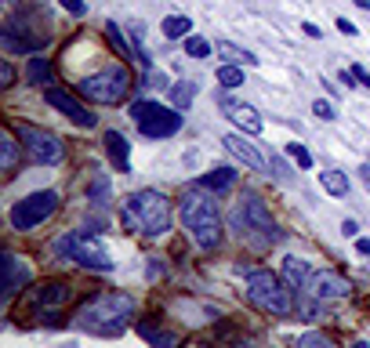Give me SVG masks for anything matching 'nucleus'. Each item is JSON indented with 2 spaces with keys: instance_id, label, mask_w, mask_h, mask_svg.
<instances>
[{
  "instance_id": "nucleus-13",
  "label": "nucleus",
  "mask_w": 370,
  "mask_h": 348,
  "mask_svg": "<svg viewBox=\"0 0 370 348\" xmlns=\"http://www.w3.org/2000/svg\"><path fill=\"white\" fill-rule=\"evenodd\" d=\"M244 218H247V225H251V229H262L269 243H279V240H284V232H279V225L273 222L269 207H265V203H262L258 196H247V200H244Z\"/></svg>"
},
{
  "instance_id": "nucleus-4",
  "label": "nucleus",
  "mask_w": 370,
  "mask_h": 348,
  "mask_svg": "<svg viewBox=\"0 0 370 348\" xmlns=\"http://www.w3.org/2000/svg\"><path fill=\"white\" fill-rule=\"evenodd\" d=\"M247 298L254 308L269 316H290L294 312V294H290L287 279H279L273 268H251L247 272Z\"/></svg>"
},
{
  "instance_id": "nucleus-15",
  "label": "nucleus",
  "mask_w": 370,
  "mask_h": 348,
  "mask_svg": "<svg viewBox=\"0 0 370 348\" xmlns=\"http://www.w3.org/2000/svg\"><path fill=\"white\" fill-rule=\"evenodd\" d=\"M222 146L233 152V156L240 160V163H247V167H254V171H269V160H265V152L258 149V146H251V141L244 138V135H225L222 138Z\"/></svg>"
},
{
  "instance_id": "nucleus-24",
  "label": "nucleus",
  "mask_w": 370,
  "mask_h": 348,
  "mask_svg": "<svg viewBox=\"0 0 370 348\" xmlns=\"http://www.w3.org/2000/svg\"><path fill=\"white\" fill-rule=\"evenodd\" d=\"M218 55H222L225 62H233V66H258V58H254L251 51L236 47V44H229V40H222V44H218Z\"/></svg>"
},
{
  "instance_id": "nucleus-40",
  "label": "nucleus",
  "mask_w": 370,
  "mask_h": 348,
  "mask_svg": "<svg viewBox=\"0 0 370 348\" xmlns=\"http://www.w3.org/2000/svg\"><path fill=\"white\" fill-rule=\"evenodd\" d=\"M341 232H345V236H356V232H360V225H356L352 218H345V222H341Z\"/></svg>"
},
{
  "instance_id": "nucleus-30",
  "label": "nucleus",
  "mask_w": 370,
  "mask_h": 348,
  "mask_svg": "<svg viewBox=\"0 0 370 348\" xmlns=\"http://www.w3.org/2000/svg\"><path fill=\"white\" fill-rule=\"evenodd\" d=\"M218 84L222 87H240V84H244V69L233 66V62H225V66L218 69Z\"/></svg>"
},
{
  "instance_id": "nucleus-36",
  "label": "nucleus",
  "mask_w": 370,
  "mask_h": 348,
  "mask_svg": "<svg viewBox=\"0 0 370 348\" xmlns=\"http://www.w3.org/2000/svg\"><path fill=\"white\" fill-rule=\"evenodd\" d=\"M58 4L66 8L69 15H84V11H87V4H84V0H58Z\"/></svg>"
},
{
  "instance_id": "nucleus-5",
  "label": "nucleus",
  "mask_w": 370,
  "mask_h": 348,
  "mask_svg": "<svg viewBox=\"0 0 370 348\" xmlns=\"http://www.w3.org/2000/svg\"><path fill=\"white\" fill-rule=\"evenodd\" d=\"M84 102H95V106H120V102L131 95V69L124 66H106L102 73H91L76 84Z\"/></svg>"
},
{
  "instance_id": "nucleus-26",
  "label": "nucleus",
  "mask_w": 370,
  "mask_h": 348,
  "mask_svg": "<svg viewBox=\"0 0 370 348\" xmlns=\"http://www.w3.org/2000/svg\"><path fill=\"white\" fill-rule=\"evenodd\" d=\"M189 30H193V22H189L185 15H167L163 19V36H167V40H185Z\"/></svg>"
},
{
  "instance_id": "nucleus-6",
  "label": "nucleus",
  "mask_w": 370,
  "mask_h": 348,
  "mask_svg": "<svg viewBox=\"0 0 370 348\" xmlns=\"http://www.w3.org/2000/svg\"><path fill=\"white\" fill-rule=\"evenodd\" d=\"M58 203L62 196L55 189H41V192H30V196H22L19 203H11V214H8V222L15 232H30L36 225H44L51 214L58 211Z\"/></svg>"
},
{
  "instance_id": "nucleus-11",
  "label": "nucleus",
  "mask_w": 370,
  "mask_h": 348,
  "mask_svg": "<svg viewBox=\"0 0 370 348\" xmlns=\"http://www.w3.org/2000/svg\"><path fill=\"white\" fill-rule=\"evenodd\" d=\"M33 25H25L22 19H8V25H4V47L11 51V55H30V51H36L44 44V33H30Z\"/></svg>"
},
{
  "instance_id": "nucleus-9",
  "label": "nucleus",
  "mask_w": 370,
  "mask_h": 348,
  "mask_svg": "<svg viewBox=\"0 0 370 348\" xmlns=\"http://www.w3.org/2000/svg\"><path fill=\"white\" fill-rule=\"evenodd\" d=\"M15 135L22 141L25 156H30L33 163H62V156H66V146H62V138H55L51 131H44V127H30V124H19Z\"/></svg>"
},
{
  "instance_id": "nucleus-2",
  "label": "nucleus",
  "mask_w": 370,
  "mask_h": 348,
  "mask_svg": "<svg viewBox=\"0 0 370 348\" xmlns=\"http://www.w3.org/2000/svg\"><path fill=\"white\" fill-rule=\"evenodd\" d=\"M178 214H182V225H185V232L193 236V243L200 251H218L222 247V240H225L222 211L200 185L182 192V200H178Z\"/></svg>"
},
{
  "instance_id": "nucleus-33",
  "label": "nucleus",
  "mask_w": 370,
  "mask_h": 348,
  "mask_svg": "<svg viewBox=\"0 0 370 348\" xmlns=\"http://www.w3.org/2000/svg\"><path fill=\"white\" fill-rule=\"evenodd\" d=\"M298 348H338V345L330 341V338H323V334H305Z\"/></svg>"
},
{
  "instance_id": "nucleus-22",
  "label": "nucleus",
  "mask_w": 370,
  "mask_h": 348,
  "mask_svg": "<svg viewBox=\"0 0 370 348\" xmlns=\"http://www.w3.org/2000/svg\"><path fill=\"white\" fill-rule=\"evenodd\" d=\"M30 84L36 87H55V66H51L47 58H30Z\"/></svg>"
},
{
  "instance_id": "nucleus-1",
  "label": "nucleus",
  "mask_w": 370,
  "mask_h": 348,
  "mask_svg": "<svg viewBox=\"0 0 370 348\" xmlns=\"http://www.w3.org/2000/svg\"><path fill=\"white\" fill-rule=\"evenodd\" d=\"M138 312V301L131 294H98V298L84 301L76 308L73 316V327L76 330H87V334H102V338H113V334H120L127 327V319H135Z\"/></svg>"
},
{
  "instance_id": "nucleus-29",
  "label": "nucleus",
  "mask_w": 370,
  "mask_h": 348,
  "mask_svg": "<svg viewBox=\"0 0 370 348\" xmlns=\"http://www.w3.org/2000/svg\"><path fill=\"white\" fill-rule=\"evenodd\" d=\"M106 196H109V178L95 174V182L87 185V203H106Z\"/></svg>"
},
{
  "instance_id": "nucleus-43",
  "label": "nucleus",
  "mask_w": 370,
  "mask_h": 348,
  "mask_svg": "<svg viewBox=\"0 0 370 348\" xmlns=\"http://www.w3.org/2000/svg\"><path fill=\"white\" fill-rule=\"evenodd\" d=\"M352 348H367V345H363V341H360V345H352Z\"/></svg>"
},
{
  "instance_id": "nucleus-14",
  "label": "nucleus",
  "mask_w": 370,
  "mask_h": 348,
  "mask_svg": "<svg viewBox=\"0 0 370 348\" xmlns=\"http://www.w3.org/2000/svg\"><path fill=\"white\" fill-rule=\"evenodd\" d=\"M0 265H4V301H11L25 283H30V265H25L19 254H11V251L0 254Z\"/></svg>"
},
{
  "instance_id": "nucleus-41",
  "label": "nucleus",
  "mask_w": 370,
  "mask_h": 348,
  "mask_svg": "<svg viewBox=\"0 0 370 348\" xmlns=\"http://www.w3.org/2000/svg\"><path fill=\"white\" fill-rule=\"evenodd\" d=\"M356 251H360L363 257H370V240H356Z\"/></svg>"
},
{
  "instance_id": "nucleus-3",
  "label": "nucleus",
  "mask_w": 370,
  "mask_h": 348,
  "mask_svg": "<svg viewBox=\"0 0 370 348\" xmlns=\"http://www.w3.org/2000/svg\"><path fill=\"white\" fill-rule=\"evenodd\" d=\"M124 225L138 236H163L171 229V203L157 189H138L124 196Z\"/></svg>"
},
{
  "instance_id": "nucleus-17",
  "label": "nucleus",
  "mask_w": 370,
  "mask_h": 348,
  "mask_svg": "<svg viewBox=\"0 0 370 348\" xmlns=\"http://www.w3.org/2000/svg\"><path fill=\"white\" fill-rule=\"evenodd\" d=\"M222 106L229 109V116H233V124L240 127L244 135H262V116H258V109H251V106H240V102H229V98H222Z\"/></svg>"
},
{
  "instance_id": "nucleus-18",
  "label": "nucleus",
  "mask_w": 370,
  "mask_h": 348,
  "mask_svg": "<svg viewBox=\"0 0 370 348\" xmlns=\"http://www.w3.org/2000/svg\"><path fill=\"white\" fill-rule=\"evenodd\" d=\"M106 152H109V160H113V167H117L120 174L131 171V146H127V138L120 131L106 135Z\"/></svg>"
},
{
  "instance_id": "nucleus-21",
  "label": "nucleus",
  "mask_w": 370,
  "mask_h": 348,
  "mask_svg": "<svg viewBox=\"0 0 370 348\" xmlns=\"http://www.w3.org/2000/svg\"><path fill=\"white\" fill-rule=\"evenodd\" d=\"M200 189H233L236 185V171L233 167H214V171H207V174H200V182H196Z\"/></svg>"
},
{
  "instance_id": "nucleus-23",
  "label": "nucleus",
  "mask_w": 370,
  "mask_h": 348,
  "mask_svg": "<svg viewBox=\"0 0 370 348\" xmlns=\"http://www.w3.org/2000/svg\"><path fill=\"white\" fill-rule=\"evenodd\" d=\"M320 185L330 196H349V174L341 171H320Z\"/></svg>"
},
{
  "instance_id": "nucleus-32",
  "label": "nucleus",
  "mask_w": 370,
  "mask_h": 348,
  "mask_svg": "<svg viewBox=\"0 0 370 348\" xmlns=\"http://www.w3.org/2000/svg\"><path fill=\"white\" fill-rule=\"evenodd\" d=\"M185 55L189 58H207L211 55V44L203 36H185Z\"/></svg>"
},
{
  "instance_id": "nucleus-12",
  "label": "nucleus",
  "mask_w": 370,
  "mask_h": 348,
  "mask_svg": "<svg viewBox=\"0 0 370 348\" xmlns=\"http://www.w3.org/2000/svg\"><path fill=\"white\" fill-rule=\"evenodd\" d=\"M305 290H309L316 301H334V298H349L352 283L341 272H312V279H309V287H305Z\"/></svg>"
},
{
  "instance_id": "nucleus-27",
  "label": "nucleus",
  "mask_w": 370,
  "mask_h": 348,
  "mask_svg": "<svg viewBox=\"0 0 370 348\" xmlns=\"http://www.w3.org/2000/svg\"><path fill=\"white\" fill-rule=\"evenodd\" d=\"M284 152H287V156L294 160L298 167H301V171H309V167H312V152L305 149L301 141H287V146H284Z\"/></svg>"
},
{
  "instance_id": "nucleus-37",
  "label": "nucleus",
  "mask_w": 370,
  "mask_h": 348,
  "mask_svg": "<svg viewBox=\"0 0 370 348\" xmlns=\"http://www.w3.org/2000/svg\"><path fill=\"white\" fill-rule=\"evenodd\" d=\"M338 30L345 33V36H360V25H356V22H349V19H338Z\"/></svg>"
},
{
  "instance_id": "nucleus-38",
  "label": "nucleus",
  "mask_w": 370,
  "mask_h": 348,
  "mask_svg": "<svg viewBox=\"0 0 370 348\" xmlns=\"http://www.w3.org/2000/svg\"><path fill=\"white\" fill-rule=\"evenodd\" d=\"M301 30H305V36H312V40H316V36H323V30L316 22H301Z\"/></svg>"
},
{
  "instance_id": "nucleus-16",
  "label": "nucleus",
  "mask_w": 370,
  "mask_h": 348,
  "mask_svg": "<svg viewBox=\"0 0 370 348\" xmlns=\"http://www.w3.org/2000/svg\"><path fill=\"white\" fill-rule=\"evenodd\" d=\"M73 298V287L66 279H47V283H41V287H36V294H33V301H36V308H51V312H55V308H62Z\"/></svg>"
},
{
  "instance_id": "nucleus-19",
  "label": "nucleus",
  "mask_w": 370,
  "mask_h": 348,
  "mask_svg": "<svg viewBox=\"0 0 370 348\" xmlns=\"http://www.w3.org/2000/svg\"><path fill=\"white\" fill-rule=\"evenodd\" d=\"M284 279H287L290 290H305L309 279H312L309 262H301V257H284Z\"/></svg>"
},
{
  "instance_id": "nucleus-7",
  "label": "nucleus",
  "mask_w": 370,
  "mask_h": 348,
  "mask_svg": "<svg viewBox=\"0 0 370 348\" xmlns=\"http://www.w3.org/2000/svg\"><path fill=\"white\" fill-rule=\"evenodd\" d=\"M131 120L146 138H171L182 131V113L171 106H160V102H135L131 106Z\"/></svg>"
},
{
  "instance_id": "nucleus-28",
  "label": "nucleus",
  "mask_w": 370,
  "mask_h": 348,
  "mask_svg": "<svg viewBox=\"0 0 370 348\" xmlns=\"http://www.w3.org/2000/svg\"><path fill=\"white\" fill-rule=\"evenodd\" d=\"M138 334H142L152 348H174V334H163V330H152V327H138Z\"/></svg>"
},
{
  "instance_id": "nucleus-39",
  "label": "nucleus",
  "mask_w": 370,
  "mask_h": 348,
  "mask_svg": "<svg viewBox=\"0 0 370 348\" xmlns=\"http://www.w3.org/2000/svg\"><path fill=\"white\" fill-rule=\"evenodd\" d=\"M352 76H356V80H360L363 87H370V73H367L363 66H352Z\"/></svg>"
},
{
  "instance_id": "nucleus-35",
  "label": "nucleus",
  "mask_w": 370,
  "mask_h": 348,
  "mask_svg": "<svg viewBox=\"0 0 370 348\" xmlns=\"http://www.w3.org/2000/svg\"><path fill=\"white\" fill-rule=\"evenodd\" d=\"M15 84V66L11 62H0V87H11Z\"/></svg>"
},
{
  "instance_id": "nucleus-42",
  "label": "nucleus",
  "mask_w": 370,
  "mask_h": 348,
  "mask_svg": "<svg viewBox=\"0 0 370 348\" xmlns=\"http://www.w3.org/2000/svg\"><path fill=\"white\" fill-rule=\"evenodd\" d=\"M233 348H265V345H258V341H244V345H233Z\"/></svg>"
},
{
  "instance_id": "nucleus-25",
  "label": "nucleus",
  "mask_w": 370,
  "mask_h": 348,
  "mask_svg": "<svg viewBox=\"0 0 370 348\" xmlns=\"http://www.w3.org/2000/svg\"><path fill=\"white\" fill-rule=\"evenodd\" d=\"M167 91H171L174 109L182 113V109H189V106H193V98H196V84H189V80H178L174 87H167Z\"/></svg>"
},
{
  "instance_id": "nucleus-31",
  "label": "nucleus",
  "mask_w": 370,
  "mask_h": 348,
  "mask_svg": "<svg viewBox=\"0 0 370 348\" xmlns=\"http://www.w3.org/2000/svg\"><path fill=\"white\" fill-rule=\"evenodd\" d=\"M106 36H109V44L117 47V55H120V58H131V44H127L124 36H120L117 22H109V25H106Z\"/></svg>"
},
{
  "instance_id": "nucleus-10",
  "label": "nucleus",
  "mask_w": 370,
  "mask_h": 348,
  "mask_svg": "<svg viewBox=\"0 0 370 348\" xmlns=\"http://www.w3.org/2000/svg\"><path fill=\"white\" fill-rule=\"evenodd\" d=\"M44 98H47V106H51V109H58L62 116H69V120H73L76 127H95V113L87 109L80 98H73L69 91H62V87H47Z\"/></svg>"
},
{
  "instance_id": "nucleus-34",
  "label": "nucleus",
  "mask_w": 370,
  "mask_h": 348,
  "mask_svg": "<svg viewBox=\"0 0 370 348\" xmlns=\"http://www.w3.org/2000/svg\"><path fill=\"white\" fill-rule=\"evenodd\" d=\"M312 113L320 116V120H338V113H334V106H330L327 98H316L312 102Z\"/></svg>"
},
{
  "instance_id": "nucleus-8",
  "label": "nucleus",
  "mask_w": 370,
  "mask_h": 348,
  "mask_svg": "<svg viewBox=\"0 0 370 348\" xmlns=\"http://www.w3.org/2000/svg\"><path fill=\"white\" fill-rule=\"evenodd\" d=\"M58 254H66L69 262H76L80 268H91V272H113V262H109L106 247H102L95 236H87V232H69V236H62Z\"/></svg>"
},
{
  "instance_id": "nucleus-20",
  "label": "nucleus",
  "mask_w": 370,
  "mask_h": 348,
  "mask_svg": "<svg viewBox=\"0 0 370 348\" xmlns=\"http://www.w3.org/2000/svg\"><path fill=\"white\" fill-rule=\"evenodd\" d=\"M19 152H25V149H22V141H15V127H4L0 131V167H4V174L15 171Z\"/></svg>"
}]
</instances>
